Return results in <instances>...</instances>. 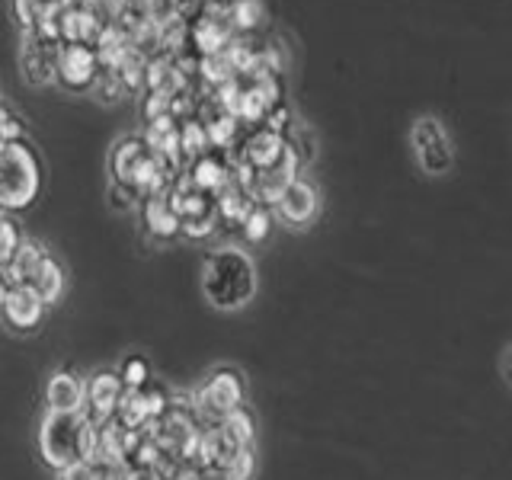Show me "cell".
<instances>
[{"label":"cell","mask_w":512,"mask_h":480,"mask_svg":"<svg viewBox=\"0 0 512 480\" xmlns=\"http://www.w3.org/2000/svg\"><path fill=\"white\" fill-rule=\"evenodd\" d=\"M260 276H256V263L247 250L240 247H218L205 256L202 263V295L221 314L244 311L256 298Z\"/></svg>","instance_id":"6da1fadb"},{"label":"cell","mask_w":512,"mask_h":480,"mask_svg":"<svg viewBox=\"0 0 512 480\" xmlns=\"http://www.w3.org/2000/svg\"><path fill=\"white\" fill-rule=\"evenodd\" d=\"M96 432L100 426H93L84 413H45L36 436L45 468L64 474L90 461L96 455Z\"/></svg>","instance_id":"7a4b0ae2"},{"label":"cell","mask_w":512,"mask_h":480,"mask_svg":"<svg viewBox=\"0 0 512 480\" xmlns=\"http://www.w3.org/2000/svg\"><path fill=\"white\" fill-rule=\"evenodd\" d=\"M42 192V157L26 138L0 144V212L16 215L36 205Z\"/></svg>","instance_id":"3957f363"},{"label":"cell","mask_w":512,"mask_h":480,"mask_svg":"<svg viewBox=\"0 0 512 480\" xmlns=\"http://www.w3.org/2000/svg\"><path fill=\"white\" fill-rule=\"evenodd\" d=\"M247 407V378L234 365H218L212 375L205 378V384L192 397V413L196 420L221 423L224 416H231L234 410Z\"/></svg>","instance_id":"277c9868"},{"label":"cell","mask_w":512,"mask_h":480,"mask_svg":"<svg viewBox=\"0 0 512 480\" xmlns=\"http://www.w3.org/2000/svg\"><path fill=\"white\" fill-rule=\"evenodd\" d=\"M167 199L173 205L176 218H180V231L186 240H205L218 231V212H215V196L196 189L186 176H180L170 189Z\"/></svg>","instance_id":"5b68a950"},{"label":"cell","mask_w":512,"mask_h":480,"mask_svg":"<svg viewBox=\"0 0 512 480\" xmlns=\"http://www.w3.org/2000/svg\"><path fill=\"white\" fill-rule=\"evenodd\" d=\"M410 144H413V157L426 176H445L455 167V148H452V135L436 116H420L410 128Z\"/></svg>","instance_id":"8992f818"},{"label":"cell","mask_w":512,"mask_h":480,"mask_svg":"<svg viewBox=\"0 0 512 480\" xmlns=\"http://www.w3.org/2000/svg\"><path fill=\"white\" fill-rule=\"evenodd\" d=\"M103 71L93 45H61L55 58V84L68 93H90Z\"/></svg>","instance_id":"52a82bcc"},{"label":"cell","mask_w":512,"mask_h":480,"mask_svg":"<svg viewBox=\"0 0 512 480\" xmlns=\"http://www.w3.org/2000/svg\"><path fill=\"white\" fill-rule=\"evenodd\" d=\"M276 215L282 224H288V228H311V224L317 221L320 215V189L308 180V176H295L292 183H288L282 192H279V199H276Z\"/></svg>","instance_id":"ba28073f"},{"label":"cell","mask_w":512,"mask_h":480,"mask_svg":"<svg viewBox=\"0 0 512 480\" xmlns=\"http://www.w3.org/2000/svg\"><path fill=\"white\" fill-rule=\"evenodd\" d=\"M48 308L39 301V295L26 285H10L0 301V320L13 333H36L45 324Z\"/></svg>","instance_id":"9c48e42d"},{"label":"cell","mask_w":512,"mask_h":480,"mask_svg":"<svg viewBox=\"0 0 512 480\" xmlns=\"http://www.w3.org/2000/svg\"><path fill=\"white\" fill-rule=\"evenodd\" d=\"M125 397V388L116 372H93L87 378V397H84V416L93 423V426H109L112 416H116L119 404Z\"/></svg>","instance_id":"30bf717a"},{"label":"cell","mask_w":512,"mask_h":480,"mask_svg":"<svg viewBox=\"0 0 512 480\" xmlns=\"http://www.w3.org/2000/svg\"><path fill=\"white\" fill-rule=\"evenodd\" d=\"M84 397H87V378L74 372V368H58L45 381L42 404L45 413H84Z\"/></svg>","instance_id":"8fae6325"},{"label":"cell","mask_w":512,"mask_h":480,"mask_svg":"<svg viewBox=\"0 0 512 480\" xmlns=\"http://www.w3.org/2000/svg\"><path fill=\"white\" fill-rule=\"evenodd\" d=\"M58 42L39 36V32H29L23 36V48H20V68L26 84L32 87H45L55 84V58H58Z\"/></svg>","instance_id":"7c38bea8"},{"label":"cell","mask_w":512,"mask_h":480,"mask_svg":"<svg viewBox=\"0 0 512 480\" xmlns=\"http://www.w3.org/2000/svg\"><path fill=\"white\" fill-rule=\"evenodd\" d=\"M186 180L196 189L208 192V196H218V192L234 180V160H231V154L208 148L196 160H189Z\"/></svg>","instance_id":"4fadbf2b"},{"label":"cell","mask_w":512,"mask_h":480,"mask_svg":"<svg viewBox=\"0 0 512 480\" xmlns=\"http://www.w3.org/2000/svg\"><path fill=\"white\" fill-rule=\"evenodd\" d=\"M141 208V224H144V234H148L154 244H176V240L183 237L180 231V218H176L173 205L164 196H148L138 202Z\"/></svg>","instance_id":"5bb4252c"},{"label":"cell","mask_w":512,"mask_h":480,"mask_svg":"<svg viewBox=\"0 0 512 480\" xmlns=\"http://www.w3.org/2000/svg\"><path fill=\"white\" fill-rule=\"evenodd\" d=\"M26 288H32V292L39 295L45 308H55V304L68 295V269H64L58 256L48 250L42 256V263L36 266V272H32V279L26 282Z\"/></svg>","instance_id":"9a60e30c"},{"label":"cell","mask_w":512,"mask_h":480,"mask_svg":"<svg viewBox=\"0 0 512 480\" xmlns=\"http://www.w3.org/2000/svg\"><path fill=\"white\" fill-rule=\"evenodd\" d=\"M237 231L247 244H266L269 234L276 231V215H272L269 205H250V212L237 224Z\"/></svg>","instance_id":"2e32d148"},{"label":"cell","mask_w":512,"mask_h":480,"mask_svg":"<svg viewBox=\"0 0 512 480\" xmlns=\"http://www.w3.org/2000/svg\"><path fill=\"white\" fill-rule=\"evenodd\" d=\"M228 26L237 29V32H253V29H260L263 20H266V7H263V0H231V7H228Z\"/></svg>","instance_id":"e0dca14e"},{"label":"cell","mask_w":512,"mask_h":480,"mask_svg":"<svg viewBox=\"0 0 512 480\" xmlns=\"http://www.w3.org/2000/svg\"><path fill=\"white\" fill-rule=\"evenodd\" d=\"M282 138L288 144V151L295 154L301 170L317 157V135H314V128H308V125H288Z\"/></svg>","instance_id":"ac0fdd59"},{"label":"cell","mask_w":512,"mask_h":480,"mask_svg":"<svg viewBox=\"0 0 512 480\" xmlns=\"http://www.w3.org/2000/svg\"><path fill=\"white\" fill-rule=\"evenodd\" d=\"M116 375H119L125 391H141V388H148V384L154 381L151 378V362L144 356H125L122 365L116 368Z\"/></svg>","instance_id":"d6986e66"},{"label":"cell","mask_w":512,"mask_h":480,"mask_svg":"<svg viewBox=\"0 0 512 480\" xmlns=\"http://www.w3.org/2000/svg\"><path fill=\"white\" fill-rule=\"evenodd\" d=\"M228 436L240 445V448H253V442H256V429H253V416H250V410L247 407H240V410H234L231 416H224V420L218 423Z\"/></svg>","instance_id":"ffe728a7"},{"label":"cell","mask_w":512,"mask_h":480,"mask_svg":"<svg viewBox=\"0 0 512 480\" xmlns=\"http://www.w3.org/2000/svg\"><path fill=\"white\" fill-rule=\"evenodd\" d=\"M23 240H26V234L20 224L13 221V215L0 212V269L10 266V260L16 256V250H20Z\"/></svg>","instance_id":"44dd1931"},{"label":"cell","mask_w":512,"mask_h":480,"mask_svg":"<svg viewBox=\"0 0 512 480\" xmlns=\"http://www.w3.org/2000/svg\"><path fill=\"white\" fill-rule=\"evenodd\" d=\"M253 471H256L253 448H240V452L228 461V468H224L215 480H253Z\"/></svg>","instance_id":"7402d4cb"},{"label":"cell","mask_w":512,"mask_h":480,"mask_svg":"<svg viewBox=\"0 0 512 480\" xmlns=\"http://www.w3.org/2000/svg\"><path fill=\"white\" fill-rule=\"evenodd\" d=\"M16 138H26V125L4 100H0V144L16 141Z\"/></svg>","instance_id":"603a6c76"},{"label":"cell","mask_w":512,"mask_h":480,"mask_svg":"<svg viewBox=\"0 0 512 480\" xmlns=\"http://www.w3.org/2000/svg\"><path fill=\"white\" fill-rule=\"evenodd\" d=\"M170 480H215L212 474H205L202 468H196V464H183L180 471H173Z\"/></svg>","instance_id":"cb8c5ba5"},{"label":"cell","mask_w":512,"mask_h":480,"mask_svg":"<svg viewBox=\"0 0 512 480\" xmlns=\"http://www.w3.org/2000/svg\"><path fill=\"white\" fill-rule=\"evenodd\" d=\"M125 480H164V477L157 474V468H135Z\"/></svg>","instance_id":"d4e9b609"},{"label":"cell","mask_w":512,"mask_h":480,"mask_svg":"<svg viewBox=\"0 0 512 480\" xmlns=\"http://www.w3.org/2000/svg\"><path fill=\"white\" fill-rule=\"evenodd\" d=\"M36 4L42 7V10H55V7H61L64 0H36Z\"/></svg>","instance_id":"484cf974"},{"label":"cell","mask_w":512,"mask_h":480,"mask_svg":"<svg viewBox=\"0 0 512 480\" xmlns=\"http://www.w3.org/2000/svg\"><path fill=\"white\" fill-rule=\"evenodd\" d=\"M7 288H10V279H7V272L0 269V301H4V292H7Z\"/></svg>","instance_id":"4316f807"},{"label":"cell","mask_w":512,"mask_h":480,"mask_svg":"<svg viewBox=\"0 0 512 480\" xmlns=\"http://www.w3.org/2000/svg\"><path fill=\"white\" fill-rule=\"evenodd\" d=\"M180 4H183V0H180Z\"/></svg>","instance_id":"83f0119b"}]
</instances>
